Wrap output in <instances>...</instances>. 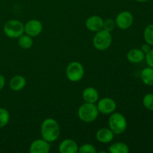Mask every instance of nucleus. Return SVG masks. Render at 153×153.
<instances>
[{
  "mask_svg": "<svg viewBox=\"0 0 153 153\" xmlns=\"http://www.w3.org/2000/svg\"><path fill=\"white\" fill-rule=\"evenodd\" d=\"M60 126L55 120L47 118L42 123L40 132L43 139L49 143L55 141L60 135Z\"/></svg>",
  "mask_w": 153,
  "mask_h": 153,
  "instance_id": "nucleus-1",
  "label": "nucleus"
},
{
  "mask_svg": "<svg viewBox=\"0 0 153 153\" xmlns=\"http://www.w3.org/2000/svg\"><path fill=\"white\" fill-rule=\"evenodd\" d=\"M97 106L94 103L85 102L82 104L78 110V116L82 121L85 123H91L97 119L99 116Z\"/></svg>",
  "mask_w": 153,
  "mask_h": 153,
  "instance_id": "nucleus-2",
  "label": "nucleus"
},
{
  "mask_svg": "<svg viewBox=\"0 0 153 153\" xmlns=\"http://www.w3.org/2000/svg\"><path fill=\"white\" fill-rule=\"evenodd\" d=\"M109 128L114 134H120L126 131L127 128V121L125 117L119 112L111 114L108 120Z\"/></svg>",
  "mask_w": 153,
  "mask_h": 153,
  "instance_id": "nucleus-3",
  "label": "nucleus"
},
{
  "mask_svg": "<svg viewBox=\"0 0 153 153\" xmlns=\"http://www.w3.org/2000/svg\"><path fill=\"white\" fill-rule=\"evenodd\" d=\"M112 43V36L111 32L102 29L97 31L93 39V44L97 49L100 51L106 50L110 47Z\"/></svg>",
  "mask_w": 153,
  "mask_h": 153,
  "instance_id": "nucleus-4",
  "label": "nucleus"
},
{
  "mask_svg": "<svg viewBox=\"0 0 153 153\" xmlns=\"http://www.w3.org/2000/svg\"><path fill=\"white\" fill-rule=\"evenodd\" d=\"M4 32L10 38H18L24 33V25L17 19L8 20L4 25Z\"/></svg>",
  "mask_w": 153,
  "mask_h": 153,
  "instance_id": "nucleus-5",
  "label": "nucleus"
},
{
  "mask_svg": "<svg viewBox=\"0 0 153 153\" xmlns=\"http://www.w3.org/2000/svg\"><path fill=\"white\" fill-rule=\"evenodd\" d=\"M85 70L81 63L78 61H73L70 63L66 69V75L70 82H79L83 78Z\"/></svg>",
  "mask_w": 153,
  "mask_h": 153,
  "instance_id": "nucleus-6",
  "label": "nucleus"
},
{
  "mask_svg": "<svg viewBox=\"0 0 153 153\" xmlns=\"http://www.w3.org/2000/svg\"><path fill=\"white\" fill-rule=\"evenodd\" d=\"M134 22L133 15L129 11H122L118 13L115 19L116 26L122 30H126L129 28Z\"/></svg>",
  "mask_w": 153,
  "mask_h": 153,
  "instance_id": "nucleus-7",
  "label": "nucleus"
},
{
  "mask_svg": "<svg viewBox=\"0 0 153 153\" xmlns=\"http://www.w3.org/2000/svg\"><path fill=\"white\" fill-rule=\"evenodd\" d=\"M97 108L100 113L103 114H111L116 110L117 105L114 100L111 98L105 97L99 101Z\"/></svg>",
  "mask_w": 153,
  "mask_h": 153,
  "instance_id": "nucleus-8",
  "label": "nucleus"
},
{
  "mask_svg": "<svg viewBox=\"0 0 153 153\" xmlns=\"http://www.w3.org/2000/svg\"><path fill=\"white\" fill-rule=\"evenodd\" d=\"M43 31V25L41 22L37 19H31L28 21L24 25V32L28 35L32 37H37L41 34Z\"/></svg>",
  "mask_w": 153,
  "mask_h": 153,
  "instance_id": "nucleus-9",
  "label": "nucleus"
},
{
  "mask_svg": "<svg viewBox=\"0 0 153 153\" xmlns=\"http://www.w3.org/2000/svg\"><path fill=\"white\" fill-rule=\"evenodd\" d=\"M50 151L49 143L44 139H37L31 143L29 152L31 153H48Z\"/></svg>",
  "mask_w": 153,
  "mask_h": 153,
  "instance_id": "nucleus-10",
  "label": "nucleus"
},
{
  "mask_svg": "<svg viewBox=\"0 0 153 153\" xmlns=\"http://www.w3.org/2000/svg\"><path fill=\"white\" fill-rule=\"evenodd\" d=\"M103 20L100 16L94 15L88 17L85 21V26L91 31L97 32L103 28Z\"/></svg>",
  "mask_w": 153,
  "mask_h": 153,
  "instance_id": "nucleus-11",
  "label": "nucleus"
},
{
  "mask_svg": "<svg viewBox=\"0 0 153 153\" xmlns=\"http://www.w3.org/2000/svg\"><path fill=\"white\" fill-rule=\"evenodd\" d=\"M78 149L77 143L72 139L64 140L59 145V152L61 153H76Z\"/></svg>",
  "mask_w": 153,
  "mask_h": 153,
  "instance_id": "nucleus-12",
  "label": "nucleus"
},
{
  "mask_svg": "<svg viewBox=\"0 0 153 153\" xmlns=\"http://www.w3.org/2000/svg\"><path fill=\"white\" fill-rule=\"evenodd\" d=\"M114 134L113 131L108 128H102L97 131L96 134V137L97 140L100 143H108L113 140Z\"/></svg>",
  "mask_w": 153,
  "mask_h": 153,
  "instance_id": "nucleus-13",
  "label": "nucleus"
},
{
  "mask_svg": "<svg viewBox=\"0 0 153 153\" xmlns=\"http://www.w3.org/2000/svg\"><path fill=\"white\" fill-rule=\"evenodd\" d=\"M82 98L85 102L95 103L99 100V93L94 88L88 87L83 91Z\"/></svg>",
  "mask_w": 153,
  "mask_h": 153,
  "instance_id": "nucleus-14",
  "label": "nucleus"
},
{
  "mask_svg": "<svg viewBox=\"0 0 153 153\" xmlns=\"http://www.w3.org/2000/svg\"><path fill=\"white\" fill-rule=\"evenodd\" d=\"M145 58V53L140 49H132L127 53V59L132 64L141 62Z\"/></svg>",
  "mask_w": 153,
  "mask_h": 153,
  "instance_id": "nucleus-15",
  "label": "nucleus"
},
{
  "mask_svg": "<svg viewBox=\"0 0 153 153\" xmlns=\"http://www.w3.org/2000/svg\"><path fill=\"white\" fill-rule=\"evenodd\" d=\"M26 85V80L22 76H15L10 79L9 82V87L13 91H19L23 89Z\"/></svg>",
  "mask_w": 153,
  "mask_h": 153,
  "instance_id": "nucleus-16",
  "label": "nucleus"
},
{
  "mask_svg": "<svg viewBox=\"0 0 153 153\" xmlns=\"http://www.w3.org/2000/svg\"><path fill=\"white\" fill-rule=\"evenodd\" d=\"M141 80L145 85L152 86L153 85V68L150 67L143 69L140 74Z\"/></svg>",
  "mask_w": 153,
  "mask_h": 153,
  "instance_id": "nucleus-17",
  "label": "nucleus"
},
{
  "mask_svg": "<svg viewBox=\"0 0 153 153\" xmlns=\"http://www.w3.org/2000/svg\"><path fill=\"white\" fill-rule=\"evenodd\" d=\"M108 151L111 153H128L129 152V148L126 143L117 142L109 146Z\"/></svg>",
  "mask_w": 153,
  "mask_h": 153,
  "instance_id": "nucleus-18",
  "label": "nucleus"
},
{
  "mask_svg": "<svg viewBox=\"0 0 153 153\" xmlns=\"http://www.w3.org/2000/svg\"><path fill=\"white\" fill-rule=\"evenodd\" d=\"M19 40H18V43H19V46L21 48L24 49H30L31 46H33V42L32 38H31V36L28 35V34H22L20 37H18Z\"/></svg>",
  "mask_w": 153,
  "mask_h": 153,
  "instance_id": "nucleus-19",
  "label": "nucleus"
},
{
  "mask_svg": "<svg viewBox=\"0 0 153 153\" xmlns=\"http://www.w3.org/2000/svg\"><path fill=\"white\" fill-rule=\"evenodd\" d=\"M143 37L145 41L150 46H153V24L149 25L144 30Z\"/></svg>",
  "mask_w": 153,
  "mask_h": 153,
  "instance_id": "nucleus-20",
  "label": "nucleus"
},
{
  "mask_svg": "<svg viewBox=\"0 0 153 153\" xmlns=\"http://www.w3.org/2000/svg\"><path fill=\"white\" fill-rule=\"evenodd\" d=\"M10 120V114L7 110L0 108V128L4 127L8 123Z\"/></svg>",
  "mask_w": 153,
  "mask_h": 153,
  "instance_id": "nucleus-21",
  "label": "nucleus"
},
{
  "mask_svg": "<svg viewBox=\"0 0 153 153\" xmlns=\"http://www.w3.org/2000/svg\"><path fill=\"white\" fill-rule=\"evenodd\" d=\"M78 152L79 153H97V151L94 145L91 143H85L79 146L78 149Z\"/></svg>",
  "mask_w": 153,
  "mask_h": 153,
  "instance_id": "nucleus-22",
  "label": "nucleus"
},
{
  "mask_svg": "<svg viewBox=\"0 0 153 153\" xmlns=\"http://www.w3.org/2000/svg\"><path fill=\"white\" fill-rule=\"evenodd\" d=\"M143 104L146 108L153 111V94H148L143 97Z\"/></svg>",
  "mask_w": 153,
  "mask_h": 153,
  "instance_id": "nucleus-23",
  "label": "nucleus"
},
{
  "mask_svg": "<svg viewBox=\"0 0 153 153\" xmlns=\"http://www.w3.org/2000/svg\"><path fill=\"white\" fill-rule=\"evenodd\" d=\"M115 27H116V23H115V20H114L113 19H107L103 22L102 29L105 31L111 32L114 30Z\"/></svg>",
  "mask_w": 153,
  "mask_h": 153,
  "instance_id": "nucleus-24",
  "label": "nucleus"
},
{
  "mask_svg": "<svg viewBox=\"0 0 153 153\" xmlns=\"http://www.w3.org/2000/svg\"><path fill=\"white\" fill-rule=\"evenodd\" d=\"M145 59H146V64L148 66L153 68V49H150L145 55Z\"/></svg>",
  "mask_w": 153,
  "mask_h": 153,
  "instance_id": "nucleus-25",
  "label": "nucleus"
},
{
  "mask_svg": "<svg viewBox=\"0 0 153 153\" xmlns=\"http://www.w3.org/2000/svg\"><path fill=\"white\" fill-rule=\"evenodd\" d=\"M4 85H5V79L1 74H0V91L4 88Z\"/></svg>",
  "mask_w": 153,
  "mask_h": 153,
  "instance_id": "nucleus-26",
  "label": "nucleus"
},
{
  "mask_svg": "<svg viewBox=\"0 0 153 153\" xmlns=\"http://www.w3.org/2000/svg\"><path fill=\"white\" fill-rule=\"evenodd\" d=\"M151 49V48H150V45H149L148 44V43H146V44H143V46H142V47H141V50L143 51V52H144V53H147L148 52H149V50H150Z\"/></svg>",
  "mask_w": 153,
  "mask_h": 153,
  "instance_id": "nucleus-27",
  "label": "nucleus"
},
{
  "mask_svg": "<svg viewBox=\"0 0 153 153\" xmlns=\"http://www.w3.org/2000/svg\"><path fill=\"white\" fill-rule=\"evenodd\" d=\"M135 1H138V2H145V1H147L149 0H135Z\"/></svg>",
  "mask_w": 153,
  "mask_h": 153,
  "instance_id": "nucleus-28",
  "label": "nucleus"
}]
</instances>
